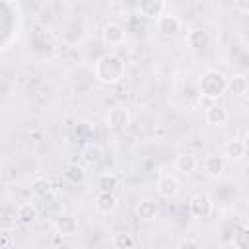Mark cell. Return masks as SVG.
Masks as SVG:
<instances>
[{"label":"cell","mask_w":249,"mask_h":249,"mask_svg":"<svg viewBox=\"0 0 249 249\" xmlns=\"http://www.w3.org/2000/svg\"><path fill=\"white\" fill-rule=\"evenodd\" d=\"M124 72H126L124 60L117 53H105L93 64V76H95V80L99 84H105V86L119 84L124 78Z\"/></svg>","instance_id":"obj_1"},{"label":"cell","mask_w":249,"mask_h":249,"mask_svg":"<svg viewBox=\"0 0 249 249\" xmlns=\"http://www.w3.org/2000/svg\"><path fill=\"white\" fill-rule=\"evenodd\" d=\"M228 91V76L216 68H208L202 72L198 80V93L206 99H218Z\"/></svg>","instance_id":"obj_2"},{"label":"cell","mask_w":249,"mask_h":249,"mask_svg":"<svg viewBox=\"0 0 249 249\" xmlns=\"http://www.w3.org/2000/svg\"><path fill=\"white\" fill-rule=\"evenodd\" d=\"M212 210H214V202L206 193H195L189 198V214L193 218L204 220V218H208L212 214Z\"/></svg>","instance_id":"obj_3"},{"label":"cell","mask_w":249,"mask_h":249,"mask_svg":"<svg viewBox=\"0 0 249 249\" xmlns=\"http://www.w3.org/2000/svg\"><path fill=\"white\" fill-rule=\"evenodd\" d=\"M124 37H126L124 27H123L121 23H117V21H109V23H105L103 29H101V41H103L105 45H109V47H119V45H123V43H124Z\"/></svg>","instance_id":"obj_4"},{"label":"cell","mask_w":249,"mask_h":249,"mask_svg":"<svg viewBox=\"0 0 249 249\" xmlns=\"http://www.w3.org/2000/svg\"><path fill=\"white\" fill-rule=\"evenodd\" d=\"M210 41H212L210 31L204 27H193L187 31V37H185V43L191 51H204L210 45Z\"/></svg>","instance_id":"obj_5"},{"label":"cell","mask_w":249,"mask_h":249,"mask_svg":"<svg viewBox=\"0 0 249 249\" xmlns=\"http://www.w3.org/2000/svg\"><path fill=\"white\" fill-rule=\"evenodd\" d=\"M130 121H132V117H130V113H128L126 107H113V109H109V113L105 117L107 126L113 128V130H124V128H128L130 126Z\"/></svg>","instance_id":"obj_6"},{"label":"cell","mask_w":249,"mask_h":249,"mask_svg":"<svg viewBox=\"0 0 249 249\" xmlns=\"http://www.w3.org/2000/svg\"><path fill=\"white\" fill-rule=\"evenodd\" d=\"M156 27H158V33L161 37H167V39H173L177 37V33L181 31V19L177 16H171V14H163L156 19Z\"/></svg>","instance_id":"obj_7"},{"label":"cell","mask_w":249,"mask_h":249,"mask_svg":"<svg viewBox=\"0 0 249 249\" xmlns=\"http://www.w3.org/2000/svg\"><path fill=\"white\" fill-rule=\"evenodd\" d=\"M156 189H158V195H160L161 198L171 200V198H175V196L179 195L181 183H179V179H177L175 175H167V173H165V175H161V177L158 179Z\"/></svg>","instance_id":"obj_8"},{"label":"cell","mask_w":249,"mask_h":249,"mask_svg":"<svg viewBox=\"0 0 249 249\" xmlns=\"http://www.w3.org/2000/svg\"><path fill=\"white\" fill-rule=\"evenodd\" d=\"M134 216L140 222H154L160 216V206L152 198H142L134 204Z\"/></svg>","instance_id":"obj_9"},{"label":"cell","mask_w":249,"mask_h":249,"mask_svg":"<svg viewBox=\"0 0 249 249\" xmlns=\"http://www.w3.org/2000/svg\"><path fill=\"white\" fill-rule=\"evenodd\" d=\"M136 10L146 19H158L165 12V0H138Z\"/></svg>","instance_id":"obj_10"},{"label":"cell","mask_w":249,"mask_h":249,"mask_svg":"<svg viewBox=\"0 0 249 249\" xmlns=\"http://www.w3.org/2000/svg\"><path fill=\"white\" fill-rule=\"evenodd\" d=\"M78 230H80V224L70 214H60L54 222V231L58 237H74L78 235Z\"/></svg>","instance_id":"obj_11"},{"label":"cell","mask_w":249,"mask_h":249,"mask_svg":"<svg viewBox=\"0 0 249 249\" xmlns=\"http://www.w3.org/2000/svg\"><path fill=\"white\" fill-rule=\"evenodd\" d=\"M224 169H226V161H224V158L218 156V154H208V156L204 158V161H202V171H204V175L210 177V179L222 177Z\"/></svg>","instance_id":"obj_12"},{"label":"cell","mask_w":249,"mask_h":249,"mask_svg":"<svg viewBox=\"0 0 249 249\" xmlns=\"http://www.w3.org/2000/svg\"><path fill=\"white\" fill-rule=\"evenodd\" d=\"M204 119L208 124L212 126H224L228 121H230V113L224 105H218V103H212L206 111H204Z\"/></svg>","instance_id":"obj_13"},{"label":"cell","mask_w":249,"mask_h":249,"mask_svg":"<svg viewBox=\"0 0 249 249\" xmlns=\"http://www.w3.org/2000/svg\"><path fill=\"white\" fill-rule=\"evenodd\" d=\"M37 218H39V210H37V206L33 202H21V204H18V208H16V220H18V224L31 226V224L37 222Z\"/></svg>","instance_id":"obj_14"},{"label":"cell","mask_w":249,"mask_h":249,"mask_svg":"<svg viewBox=\"0 0 249 249\" xmlns=\"http://www.w3.org/2000/svg\"><path fill=\"white\" fill-rule=\"evenodd\" d=\"M93 204H95V210H97V212H101V214H111V212L117 210L119 200H117L115 193H101V191H97Z\"/></svg>","instance_id":"obj_15"},{"label":"cell","mask_w":249,"mask_h":249,"mask_svg":"<svg viewBox=\"0 0 249 249\" xmlns=\"http://www.w3.org/2000/svg\"><path fill=\"white\" fill-rule=\"evenodd\" d=\"M245 154H247V150H245L243 138H241V140H239V138H231V140H228V142L224 144V156H226L231 163L241 161V160L245 158Z\"/></svg>","instance_id":"obj_16"},{"label":"cell","mask_w":249,"mask_h":249,"mask_svg":"<svg viewBox=\"0 0 249 249\" xmlns=\"http://www.w3.org/2000/svg\"><path fill=\"white\" fill-rule=\"evenodd\" d=\"M198 167V160L193 152H183L175 158V169L183 175H193Z\"/></svg>","instance_id":"obj_17"},{"label":"cell","mask_w":249,"mask_h":249,"mask_svg":"<svg viewBox=\"0 0 249 249\" xmlns=\"http://www.w3.org/2000/svg\"><path fill=\"white\" fill-rule=\"evenodd\" d=\"M228 91L235 97H243L249 91V80L243 74H231L228 76Z\"/></svg>","instance_id":"obj_18"},{"label":"cell","mask_w":249,"mask_h":249,"mask_svg":"<svg viewBox=\"0 0 249 249\" xmlns=\"http://www.w3.org/2000/svg\"><path fill=\"white\" fill-rule=\"evenodd\" d=\"M119 185H121L119 177H117L115 173H111V171L101 173V175L97 177V181H95V187H97V191H101V193H117Z\"/></svg>","instance_id":"obj_19"},{"label":"cell","mask_w":249,"mask_h":249,"mask_svg":"<svg viewBox=\"0 0 249 249\" xmlns=\"http://www.w3.org/2000/svg\"><path fill=\"white\" fill-rule=\"evenodd\" d=\"M111 243H113V247H115V249H134V247L138 245L136 237H134L132 233L124 231V230H121V231L113 233Z\"/></svg>","instance_id":"obj_20"},{"label":"cell","mask_w":249,"mask_h":249,"mask_svg":"<svg viewBox=\"0 0 249 249\" xmlns=\"http://www.w3.org/2000/svg\"><path fill=\"white\" fill-rule=\"evenodd\" d=\"M51 191H53V183H51V179L49 177H45V175H37L33 181H31V193L33 195H37V196H47V195H51Z\"/></svg>","instance_id":"obj_21"},{"label":"cell","mask_w":249,"mask_h":249,"mask_svg":"<svg viewBox=\"0 0 249 249\" xmlns=\"http://www.w3.org/2000/svg\"><path fill=\"white\" fill-rule=\"evenodd\" d=\"M101 156H103V150H101L99 144H86L84 150H82V160H84V163H88V165L99 163Z\"/></svg>","instance_id":"obj_22"},{"label":"cell","mask_w":249,"mask_h":249,"mask_svg":"<svg viewBox=\"0 0 249 249\" xmlns=\"http://www.w3.org/2000/svg\"><path fill=\"white\" fill-rule=\"evenodd\" d=\"M231 245L237 247V249H249V224L241 226L233 237H231Z\"/></svg>","instance_id":"obj_23"},{"label":"cell","mask_w":249,"mask_h":249,"mask_svg":"<svg viewBox=\"0 0 249 249\" xmlns=\"http://www.w3.org/2000/svg\"><path fill=\"white\" fill-rule=\"evenodd\" d=\"M64 179L70 181V183H74V185H76V183H82V181L86 179V169H84L82 165H78V163H72V165L66 167Z\"/></svg>","instance_id":"obj_24"},{"label":"cell","mask_w":249,"mask_h":249,"mask_svg":"<svg viewBox=\"0 0 249 249\" xmlns=\"http://www.w3.org/2000/svg\"><path fill=\"white\" fill-rule=\"evenodd\" d=\"M12 245H14L12 231H10V230H2V231H0V249H10Z\"/></svg>","instance_id":"obj_25"},{"label":"cell","mask_w":249,"mask_h":249,"mask_svg":"<svg viewBox=\"0 0 249 249\" xmlns=\"http://www.w3.org/2000/svg\"><path fill=\"white\" fill-rule=\"evenodd\" d=\"M233 6L241 14H249V0H233Z\"/></svg>","instance_id":"obj_26"},{"label":"cell","mask_w":249,"mask_h":249,"mask_svg":"<svg viewBox=\"0 0 249 249\" xmlns=\"http://www.w3.org/2000/svg\"><path fill=\"white\" fill-rule=\"evenodd\" d=\"M243 144H245V150H247V154H249V130H247L245 136H243Z\"/></svg>","instance_id":"obj_27"},{"label":"cell","mask_w":249,"mask_h":249,"mask_svg":"<svg viewBox=\"0 0 249 249\" xmlns=\"http://www.w3.org/2000/svg\"><path fill=\"white\" fill-rule=\"evenodd\" d=\"M247 208H249V195H247Z\"/></svg>","instance_id":"obj_28"}]
</instances>
